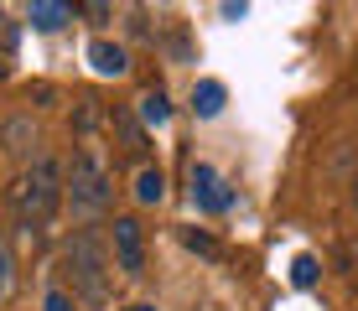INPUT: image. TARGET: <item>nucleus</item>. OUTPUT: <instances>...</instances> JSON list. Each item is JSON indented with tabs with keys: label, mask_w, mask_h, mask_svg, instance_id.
<instances>
[{
	"label": "nucleus",
	"mask_w": 358,
	"mask_h": 311,
	"mask_svg": "<svg viewBox=\"0 0 358 311\" xmlns=\"http://www.w3.org/2000/svg\"><path fill=\"white\" fill-rule=\"evenodd\" d=\"M182 244L192 249V254H203V259H218L224 249H218V239H208L203 229H182Z\"/></svg>",
	"instance_id": "15"
},
{
	"label": "nucleus",
	"mask_w": 358,
	"mask_h": 311,
	"mask_svg": "<svg viewBox=\"0 0 358 311\" xmlns=\"http://www.w3.org/2000/svg\"><path fill=\"white\" fill-rule=\"evenodd\" d=\"M0 145H6V156H16V161H31V151H36V124H31L27 115L6 120V130H0Z\"/></svg>",
	"instance_id": "7"
},
{
	"label": "nucleus",
	"mask_w": 358,
	"mask_h": 311,
	"mask_svg": "<svg viewBox=\"0 0 358 311\" xmlns=\"http://www.w3.org/2000/svg\"><path fill=\"white\" fill-rule=\"evenodd\" d=\"M89 62H94L99 78H125V73H130L125 47H120V42H104V36H99V42H89Z\"/></svg>",
	"instance_id": "6"
},
{
	"label": "nucleus",
	"mask_w": 358,
	"mask_h": 311,
	"mask_svg": "<svg viewBox=\"0 0 358 311\" xmlns=\"http://www.w3.org/2000/svg\"><path fill=\"white\" fill-rule=\"evenodd\" d=\"M63 197L73 203L78 218H104L109 203H115V187H109V171L99 166L94 151H78L68 166V182H63Z\"/></svg>",
	"instance_id": "3"
},
{
	"label": "nucleus",
	"mask_w": 358,
	"mask_h": 311,
	"mask_svg": "<svg viewBox=\"0 0 358 311\" xmlns=\"http://www.w3.org/2000/svg\"><path fill=\"white\" fill-rule=\"evenodd\" d=\"M125 311H156L151 301H135V306H125Z\"/></svg>",
	"instance_id": "19"
},
{
	"label": "nucleus",
	"mask_w": 358,
	"mask_h": 311,
	"mask_svg": "<svg viewBox=\"0 0 358 311\" xmlns=\"http://www.w3.org/2000/svg\"><path fill=\"white\" fill-rule=\"evenodd\" d=\"M338 270L348 275V285L358 291V239H343L338 244Z\"/></svg>",
	"instance_id": "16"
},
{
	"label": "nucleus",
	"mask_w": 358,
	"mask_h": 311,
	"mask_svg": "<svg viewBox=\"0 0 358 311\" xmlns=\"http://www.w3.org/2000/svg\"><path fill=\"white\" fill-rule=\"evenodd\" d=\"M6 203H10V213H16V223H21L27 233L47 229V223H52V213H57V203H63V171H57V161L36 156L31 166L10 182Z\"/></svg>",
	"instance_id": "1"
},
{
	"label": "nucleus",
	"mask_w": 358,
	"mask_h": 311,
	"mask_svg": "<svg viewBox=\"0 0 358 311\" xmlns=\"http://www.w3.org/2000/svg\"><path fill=\"white\" fill-rule=\"evenodd\" d=\"M187 182H192V203L203 208V213H229L234 192H229V182L218 177L208 161H192V166H187Z\"/></svg>",
	"instance_id": "5"
},
{
	"label": "nucleus",
	"mask_w": 358,
	"mask_h": 311,
	"mask_svg": "<svg viewBox=\"0 0 358 311\" xmlns=\"http://www.w3.org/2000/svg\"><path fill=\"white\" fill-rule=\"evenodd\" d=\"M166 197V177L156 166H141V177H135V203H145V208H156Z\"/></svg>",
	"instance_id": "10"
},
{
	"label": "nucleus",
	"mask_w": 358,
	"mask_h": 311,
	"mask_svg": "<svg viewBox=\"0 0 358 311\" xmlns=\"http://www.w3.org/2000/svg\"><path fill=\"white\" fill-rule=\"evenodd\" d=\"M109 254H115V265L125 270L130 280H141L145 275V229H141V218H115V229H109Z\"/></svg>",
	"instance_id": "4"
},
{
	"label": "nucleus",
	"mask_w": 358,
	"mask_h": 311,
	"mask_svg": "<svg viewBox=\"0 0 358 311\" xmlns=\"http://www.w3.org/2000/svg\"><path fill=\"white\" fill-rule=\"evenodd\" d=\"M73 16H78V6H63V0H31L27 6V21L36 31H63Z\"/></svg>",
	"instance_id": "8"
},
{
	"label": "nucleus",
	"mask_w": 358,
	"mask_h": 311,
	"mask_svg": "<svg viewBox=\"0 0 358 311\" xmlns=\"http://www.w3.org/2000/svg\"><path fill=\"white\" fill-rule=\"evenodd\" d=\"M63 270H68L73 291H78L83 301H89V306H104V296H109V249H104V239H99L94 229H78V233L68 239Z\"/></svg>",
	"instance_id": "2"
},
{
	"label": "nucleus",
	"mask_w": 358,
	"mask_h": 311,
	"mask_svg": "<svg viewBox=\"0 0 358 311\" xmlns=\"http://www.w3.org/2000/svg\"><path fill=\"white\" fill-rule=\"evenodd\" d=\"M16 296V254H10L6 233H0V301H10Z\"/></svg>",
	"instance_id": "13"
},
{
	"label": "nucleus",
	"mask_w": 358,
	"mask_h": 311,
	"mask_svg": "<svg viewBox=\"0 0 358 311\" xmlns=\"http://www.w3.org/2000/svg\"><path fill=\"white\" fill-rule=\"evenodd\" d=\"M317 280H322V265H317L312 254H296L291 259V285H296V291H312Z\"/></svg>",
	"instance_id": "12"
},
{
	"label": "nucleus",
	"mask_w": 358,
	"mask_h": 311,
	"mask_svg": "<svg viewBox=\"0 0 358 311\" xmlns=\"http://www.w3.org/2000/svg\"><path fill=\"white\" fill-rule=\"evenodd\" d=\"M115 124H120V135H125V151H130V156H145V135H141V124H135L125 109L115 115Z\"/></svg>",
	"instance_id": "14"
},
{
	"label": "nucleus",
	"mask_w": 358,
	"mask_h": 311,
	"mask_svg": "<svg viewBox=\"0 0 358 311\" xmlns=\"http://www.w3.org/2000/svg\"><path fill=\"white\" fill-rule=\"evenodd\" d=\"M348 203H353V213H358V171H353V182H348Z\"/></svg>",
	"instance_id": "18"
},
{
	"label": "nucleus",
	"mask_w": 358,
	"mask_h": 311,
	"mask_svg": "<svg viewBox=\"0 0 358 311\" xmlns=\"http://www.w3.org/2000/svg\"><path fill=\"white\" fill-rule=\"evenodd\" d=\"M141 120H145V124H166V120H171V104H166L162 89H145V94H141Z\"/></svg>",
	"instance_id": "11"
},
{
	"label": "nucleus",
	"mask_w": 358,
	"mask_h": 311,
	"mask_svg": "<svg viewBox=\"0 0 358 311\" xmlns=\"http://www.w3.org/2000/svg\"><path fill=\"white\" fill-rule=\"evenodd\" d=\"M47 311H78V301L68 291H47Z\"/></svg>",
	"instance_id": "17"
},
{
	"label": "nucleus",
	"mask_w": 358,
	"mask_h": 311,
	"mask_svg": "<svg viewBox=\"0 0 358 311\" xmlns=\"http://www.w3.org/2000/svg\"><path fill=\"white\" fill-rule=\"evenodd\" d=\"M224 104H229V89L218 78H203L192 89V115L197 120H218V115H224Z\"/></svg>",
	"instance_id": "9"
}]
</instances>
